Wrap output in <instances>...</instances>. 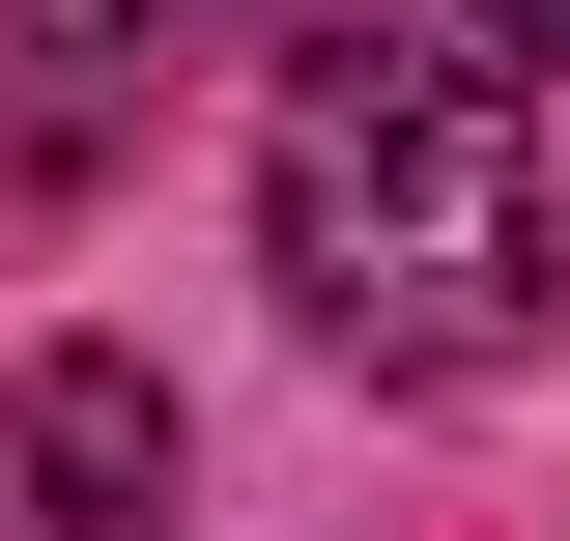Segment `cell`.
<instances>
[{
  "instance_id": "obj_1",
  "label": "cell",
  "mask_w": 570,
  "mask_h": 541,
  "mask_svg": "<svg viewBox=\"0 0 570 541\" xmlns=\"http://www.w3.org/2000/svg\"><path fill=\"white\" fill-rule=\"evenodd\" d=\"M257 257H285V314L343 342V371L456 400V371H513L542 285H570V228H542V115H513L485 58L314 29L285 115H257Z\"/></svg>"
},
{
  "instance_id": "obj_2",
  "label": "cell",
  "mask_w": 570,
  "mask_h": 541,
  "mask_svg": "<svg viewBox=\"0 0 570 541\" xmlns=\"http://www.w3.org/2000/svg\"><path fill=\"white\" fill-rule=\"evenodd\" d=\"M171 484H200V427H171L142 342H29L0 371V513L29 541H171Z\"/></svg>"
},
{
  "instance_id": "obj_3",
  "label": "cell",
  "mask_w": 570,
  "mask_h": 541,
  "mask_svg": "<svg viewBox=\"0 0 570 541\" xmlns=\"http://www.w3.org/2000/svg\"><path fill=\"white\" fill-rule=\"evenodd\" d=\"M171 29H200V0H0V58H29V86H115V58H171Z\"/></svg>"
},
{
  "instance_id": "obj_4",
  "label": "cell",
  "mask_w": 570,
  "mask_h": 541,
  "mask_svg": "<svg viewBox=\"0 0 570 541\" xmlns=\"http://www.w3.org/2000/svg\"><path fill=\"white\" fill-rule=\"evenodd\" d=\"M485 29H513V58H570V0H485Z\"/></svg>"
}]
</instances>
